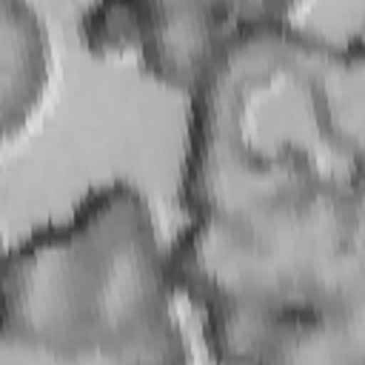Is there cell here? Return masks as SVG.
Wrapping results in <instances>:
<instances>
[{"mask_svg": "<svg viewBox=\"0 0 365 365\" xmlns=\"http://www.w3.org/2000/svg\"><path fill=\"white\" fill-rule=\"evenodd\" d=\"M0 254H3V245H0Z\"/></svg>", "mask_w": 365, "mask_h": 365, "instance_id": "9c48e42d", "label": "cell"}, {"mask_svg": "<svg viewBox=\"0 0 365 365\" xmlns=\"http://www.w3.org/2000/svg\"><path fill=\"white\" fill-rule=\"evenodd\" d=\"M0 365H188V342L180 322L120 348L51 351L0 328Z\"/></svg>", "mask_w": 365, "mask_h": 365, "instance_id": "52a82bcc", "label": "cell"}, {"mask_svg": "<svg viewBox=\"0 0 365 365\" xmlns=\"http://www.w3.org/2000/svg\"><path fill=\"white\" fill-rule=\"evenodd\" d=\"M174 291L200 308L365 305V197L291 202L240 217H191L174 237Z\"/></svg>", "mask_w": 365, "mask_h": 365, "instance_id": "3957f363", "label": "cell"}, {"mask_svg": "<svg viewBox=\"0 0 365 365\" xmlns=\"http://www.w3.org/2000/svg\"><path fill=\"white\" fill-rule=\"evenodd\" d=\"M148 200L128 182L86 194L71 217L0 254V328L51 348L100 351L177 322Z\"/></svg>", "mask_w": 365, "mask_h": 365, "instance_id": "7a4b0ae2", "label": "cell"}, {"mask_svg": "<svg viewBox=\"0 0 365 365\" xmlns=\"http://www.w3.org/2000/svg\"><path fill=\"white\" fill-rule=\"evenodd\" d=\"M191 97L182 202L191 217L362 194L365 46L234 3V26Z\"/></svg>", "mask_w": 365, "mask_h": 365, "instance_id": "6da1fadb", "label": "cell"}, {"mask_svg": "<svg viewBox=\"0 0 365 365\" xmlns=\"http://www.w3.org/2000/svg\"><path fill=\"white\" fill-rule=\"evenodd\" d=\"M48 80V37L37 11L0 0V143L37 108Z\"/></svg>", "mask_w": 365, "mask_h": 365, "instance_id": "8992f818", "label": "cell"}, {"mask_svg": "<svg viewBox=\"0 0 365 365\" xmlns=\"http://www.w3.org/2000/svg\"><path fill=\"white\" fill-rule=\"evenodd\" d=\"M145 20V0H103L83 11L80 34L91 51L137 48Z\"/></svg>", "mask_w": 365, "mask_h": 365, "instance_id": "ba28073f", "label": "cell"}, {"mask_svg": "<svg viewBox=\"0 0 365 365\" xmlns=\"http://www.w3.org/2000/svg\"><path fill=\"white\" fill-rule=\"evenodd\" d=\"M202 334L222 365H365V305L202 308Z\"/></svg>", "mask_w": 365, "mask_h": 365, "instance_id": "277c9868", "label": "cell"}, {"mask_svg": "<svg viewBox=\"0 0 365 365\" xmlns=\"http://www.w3.org/2000/svg\"><path fill=\"white\" fill-rule=\"evenodd\" d=\"M231 26L228 0L145 3L137 51L154 77L191 94L214 63Z\"/></svg>", "mask_w": 365, "mask_h": 365, "instance_id": "5b68a950", "label": "cell"}]
</instances>
